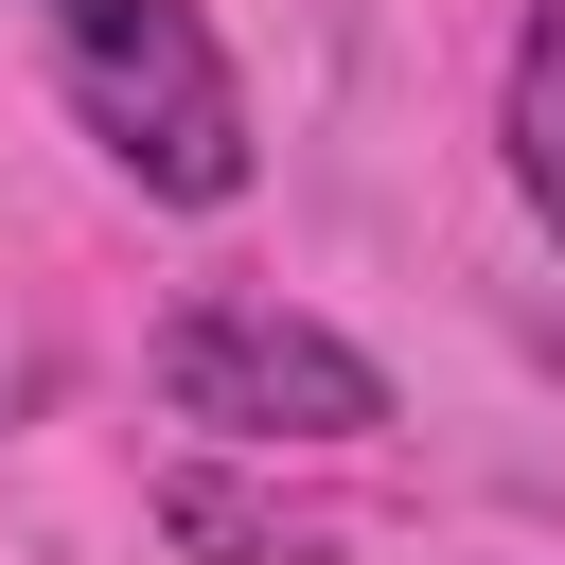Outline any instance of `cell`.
I'll return each instance as SVG.
<instances>
[{
    "label": "cell",
    "mask_w": 565,
    "mask_h": 565,
    "mask_svg": "<svg viewBox=\"0 0 565 565\" xmlns=\"http://www.w3.org/2000/svg\"><path fill=\"white\" fill-rule=\"evenodd\" d=\"M53 88H71V124L159 212H230L247 194V88H230V53H212L194 0H88V18H53Z\"/></svg>",
    "instance_id": "1"
},
{
    "label": "cell",
    "mask_w": 565,
    "mask_h": 565,
    "mask_svg": "<svg viewBox=\"0 0 565 565\" xmlns=\"http://www.w3.org/2000/svg\"><path fill=\"white\" fill-rule=\"evenodd\" d=\"M159 406L194 424V441H371L388 424V371L335 335V318H300V300H265V282H194L177 318H159Z\"/></svg>",
    "instance_id": "2"
},
{
    "label": "cell",
    "mask_w": 565,
    "mask_h": 565,
    "mask_svg": "<svg viewBox=\"0 0 565 565\" xmlns=\"http://www.w3.org/2000/svg\"><path fill=\"white\" fill-rule=\"evenodd\" d=\"M494 159H512V194H530V230L565 247V0L512 35V88H494Z\"/></svg>",
    "instance_id": "3"
},
{
    "label": "cell",
    "mask_w": 565,
    "mask_h": 565,
    "mask_svg": "<svg viewBox=\"0 0 565 565\" xmlns=\"http://www.w3.org/2000/svg\"><path fill=\"white\" fill-rule=\"evenodd\" d=\"M159 530H177L194 565H318V530H300V512H265L230 459H177V477H159Z\"/></svg>",
    "instance_id": "4"
},
{
    "label": "cell",
    "mask_w": 565,
    "mask_h": 565,
    "mask_svg": "<svg viewBox=\"0 0 565 565\" xmlns=\"http://www.w3.org/2000/svg\"><path fill=\"white\" fill-rule=\"evenodd\" d=\"M547 353H565V318H547Z\"/></svg>",
    "instance_id": "5"
}]
</instances>
